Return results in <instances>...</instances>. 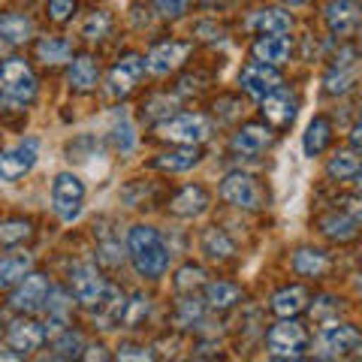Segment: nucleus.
Wrapping results in <instances>:
<instances>
[{"label": "nucleus", "instance_id": "obj_1", "mask_svg": "<svg viewBox=\"0 0 362 362\" xmlns=\"http://www.w3.org/2000/svg\"><path fill=\"white\" fill-rule=\"evenodd\" d=\"M127 257L139 278H160L169 269V251L154 226H133L127 235Z\"/></svg>", "mask_w": 362, "mask_h": 362}, {"label": "nucleus", "instance_id": "obj_2", "mask_svg": "<svg viewBox=\"0 0 362 362\" xmlns=\"http://www.w3.org/2000/svg\"><path fill=\"white\" fill-rule=\"evenodd\" d=\"M37 97V76L21 58H9L0 64V103L28 106Z\"/></svg>", "mask_w": 362, "mask_h": 362}, {"label": "nucleus", "instance_id": "obj_3", "mask_svg": "<svg viewBox=\"0 0 362 362\" xmlns=\"http://www.w3.org/2000/svg\"><path fill=\"white\" fill-rule=\"evenodd\" d=\"M85 206V185L82 178L73 173H58L52 181V209L61 221L78 218V211Z\"/></svg>", "mask_w": 362, "mask_h": 362}, {"label": "nucleus", "instance_id": "obj_4", "mask_svg": "<svg viewBox=\"0 0 362 362\" xmlns=\"http://www.w3.org/2000/svg\"><path fill=\"white\" fill-rule=\"evenodd\" d=\"M157 136L175 145H199L211 136V124L202 115H175L157 124Z\"/></svg>", "mask_w": 362, "mask_h": 362}, {"label": "nucleus", "instance_id": "obj_5", "mask_svg": "<svg viewBox=\"0 0 362 362\" xmlns=\"http://www.w3.org/2000/svg\"><path fill=\"white\" fill-rule=\"evenodd\" d=\"M266 344L275 359H299V356H305V350H308V335H305L299 323H293L290 317H284L278 326H272Z\"/></svg>", "mask_w": 362, "mask_h": 362}, {"label": "nucleus", "instance_id": "obj_6", "mask_svg": "<svg viewBox=\"0 0 362 362\" xmlns=\"http://www.w3.org/2000/svg\"><path fill=\"white\" fill-rule=\"evenodd\" d=\"M221 199H226L235 209H263V187L247 173H230L221 181Z\"/></svg>", "mask_w": 362, "mask_h": 362}, {"label": "nucleus", "instance_id": "obj_7", "mask_svg": "<svg viewBox=\"0 0 362 362\" xmlns=\"http://www.w3.org/2000/svg\"><path fill=\"white\" fill-rule=\"evenodd\" d=\"M33 163H37V142L28 139V142H18L13 148L0 151V181L13 185L21 175H28Z\"/></svg>", "mask_w": 362, "mask_h": 362}, {"label": "nucleus", "instance_id": "obj_8", "mask_svg": "<svg viewBox=\"0 0 362 362\" xmlns=\"http://www.w3.org/2000/svg\"><path fill=\"white\" fill-rule=\"evenodd\" d=\"M359 344V332L350 323H329L320 329V338H317V350L326 359L344 356Z\"/></svg>", "mask_w": 362, "mask_h": 362}, {"label": "nucleus", "instance_id": "obj_9", "mask_svg": "<svg viewBox=\"0 0 362 362\" xmlns=\"http://www.w3.org/2000/svg\"><path fill=\"white\" fill-rule=\"evenodd\" d=\"M239 85L251 97L263 100L266 94H272V90L281 88V73H278V66L263 64V61H254V64H247L245 70L239 73Z\"/></svg>", "mask_w": 362, "mask_h": 362}, {"label": "nucleus", "instance_id": "obj_10", "mask_svg": "<svg viewBox=\"0 0 362 362\" xmlns=\"http://www.w3.org/2000/svg\"><path fill=\"white\" fill-rule=\"evenodd\" d=\"M49 278L45 275H37V272H30V275L21 278L18 290L13 293V299H9V305H13L16 311H37L45 305V299H49Z\"/></svg>", "mask_w": 362, "mask_h": 362}, {"label": "nucleus", "instance_id": "obj_11", "mask_svg": "<svg viewBox=\"0 0 362 362\" xmlns=\"http://www.w3.org/2000/svg\"><path fill=\"white\" fill-rule=\"evenodd\" d=\"M145 70H148V66H145L142 54H127V58L109 73V94L112 97H127L136 88V82L145 76Z\"/></svg>", "mask_w": 362, "mask_h": 362}, {"label": "nucleus", "instance_id": "obj_12", "mask_svg": "<svg viewBox=\"0 0 362 362\" xmlns=\"http://www.w3.org/2000/svg\"><path fill=\"white\" fill-rule=\"evenodd\" d=\"M70 290L82 305H94L106 290V281L100 278V272L94 266H76L70 272Z\"/></svg>", "mask_w": 362, "mask_h": 362}, {"label": "nucleus", "instance_id": "obj_13", "mask_svg": "<svg viewBox=\"0 0 362 362\" xmlns=\"http://www.w3.org/2000/svg\"><path fill=\"white\" fill-rule=\"evenodd\" d=\"M362 21V9L356 0H332L329 6H326V25H329L332 33L338 37H347V33H354Z\"/></svg>", "mask_w": 362, "mask_h": 362}, {"label": "nucleus", "instance_id": "obj_14", "mask_svg": "<svg viewBox=\"0 0 362 362\" xmlns=\"http://www.w3.org/2000/svg\"><path fill=\"white\" fill-rule=\"evenodd\" d=\"M190 45L187 42H160L157 49H151V54L145 58V66H148V73L154 76H166L173 73L175 66H181V61L187 58Z\"/></svg>", "mask_w": 362, "mask_h": 362}, {"label": "nucleus", "instance_id": "obj_15", "mask_svg": "<svg viewBox=\"0 0 362 362\" xmlns=\"http://www.w3.org/2000/svg\"><path fill=\"white\" fill-rule=\"evenodd\" d=\"M293 54V42L284 37V33H263L257 42H254V58L272 64V66H281L287 64Z\"/></svg>", "mask_w": 362, "mask_h": 362}, {"label": "nucleus", "instance_id": "obj_16", "mask_svg": "<svg viewBox=\"0 0 362 362\" xmlns=\"http://www.w3.org/2000/svg\"><path fill=\"white\" fill-rule=\"evenodd\" d=\"M263 115L266 121H272L275 127H287L296 118V97L287 94L284 88L272 90V94L263 97Z\"/></svg>", "mask_w": 362, "mask_h": 362}, {"label": "nucleus", "instance_id": "obj_17", "mask_svg": "<svg viewBox=\"0 0 362 362\" xmlns=\"http://www.w3.org/2000/svg\"><path fill=\"white\" fill-rule=\"evenodd\" d=\"M356 78H359V61L350 52H344L341 61L326 73V94H332V97L335 94H347V90L356 85Z\"/></svg>", "mask_w": 362, "mask_h": 362}, {"label": "nucleus", "instance_id": "obj_18", "mask_svg": "<svg viewBox=\"0 0 362 362\" xmlns=\"http://www.w3.org/2000/svg\"><path fill=\"white\" fill-rule=\"evenodd\" d=\"M90 308H94V320H97L100 329H115V326L121 323V317H124V296L115 287L106 284L103 296L90 305Z\"/></svg>", "mask_w": 362, "mask_h": 362}, {"label": "nucleus", "instance_id": "obj_19", "mask_svg": "<svg viewBox=\"0 0 362 362\" xmlns=\"http://www.w3.org/2000/svg\"><path fill=\"white\" fill-rule=\"evenodd\" d=\"M173 209L178 218H197V214H202L209 209V194H206V187H199V185H187V187H181L178 194L173 197Z\"/></svg>", "mask_w": 362, "mask_h": 362}, {"label": "nucleus", "instance_id": "obj_20", "mask_svg": "<svg viewBox=\"0 0 362 362\" xmlns=\"http://www.w3.org/2000/svg\"><path fill=\"white\" fill-rule=\"evenodd\" d=\"M269 145H272V133H269V127H263V124H247V127H242L233 136V148L239 154H251V157L263 154Z\"/></svg>", "mask_w": 362, "mask_h": 362}, {"label": "nucleus", "instance_id": "obj_21", "mask_svg": "<svg viewBox=\"0 0 362 362\" xmlns=\"http://www.w3.org/2000/svg\"><path fill=\"white\" fill-rule=\"evenodd\" d=\"M199 163V151L194 145H185V148H175V151H166L160 157H154L157 169H163V173H187V169H194Z\"/></svg>", "mask_w": 362, "mask_h": 362}, {"label": "nucleus", "instance_id": "obj_22", "mask_svg": "<svg viewBox=\"0 0 362 362\" xmlns=\"http://www.w3.org/2000/svg\"><path fill=\"white\" fill-rule=\"evenodd\" d=\"M33 33V21L21 13H4L0 16V40L9 42V45H18V42H28Z\"/></svg>", "mask_w": 362, "mask_h": 362}, {"label": "nucleus", "instance_id": "obj_23", "mask_svg": "<svg viewBox=\"0 0 362 362\" xmlns=\"http://www.w3.org/2000/svg\"><path fill=\"white\" fill-rule=\"evenodd\" d=\"M305 308H308V293H305V287H284L272 299V311L278 317H296Z\"/></svg>", "mask_w": 362, "mask_h": 362}, {"label": "nucleus", "instance_id": "obj_24", "mask_svg": "<svg viewBox=\"0 0 362 362\" xmlns=\"http://www.w3.org/2000/svg\"><path fill=\"white\" fill-rule=\"evenodd\" d=\"M329 139H332V124L326 121L323 115H317L308 124L305 136H302V148H305V154H308V157H317L326 148V145H329Z\"/></svg>", "mask_w": 362, "mask_h": 362}, {"label": "nucleus", "instance_id": "obj_25", "mask_svg": "<svg viewBox=\"0 0 362 362\" xmlns=\"http://www.w3.org/2000/svg\"><path fill=\"white\" fill-rule=\"evenodd\" d=\"M30 266H33L30 254H9V257H4L0 259V290L13 287L25 275H30Z\"/></svg>", "mask_w": 362, "mask_h": 362}, {"label": "nucleus", "instance_id": "obj_26", "mask_svg": "<svg viewBox=\"0 0 362 362\" xmlns=\"http://www.w3.org/2000/svg\"><path fill=\"white\" fill-rule=\"evenodd\" d=\"M42 338H45V332L30 320H18V323L9 326V344H13L16 350H25V354L37 350L42 344Z\"/></svg>", "mask_w": 362, "mask_h": 362}, {"label": "nucleus", "instance_id": "obj_27", "mask_svg": "<svg viewBox=\"0 0 362 362\" xmlns=\"http://www.w3.org/2000/svg\"><path fill=\"white\" fill-rule=\"evenodd\" d=\"M320 226H323V233L329 235V239H335V242H350V239L356 235V230H359V223L350 218L344 209L326 214V218L320 221Z\"/></svg>", "mask_w": 362, "mask_h": 362}, {"label": "nucleus", "instance_id": "obj_28", "mask_svg": "<svg viewBox=\"0 0 362 362\" xmlns=\"http://www.w3.org/2000/svg\"><path fill=\"white\" fill-rule=\"evenodd\" d=\"M70 85L76 90H90L97 85V61L90 54H78V58L70 64Z\"/></svg>", "mask_w": 362, "mask_h": 362}, {"label": "nucleus", "instance_id": "obj_29", "mask_svg": "<svg viewBox=\"0 0 362 362\" xmlns=\"http://www.w3.org/2000/svg\"><path fill=\"white\" fill-rule=\"evenodd\" d=\"M251 28L259 33H287L293 28V18L284 13V9H259V13L251 18Z\"/></svg>", "mask_w": 362, "mask_h": 362}, {"label": "nucleus", "instance_id": "obj_30", "mask_svg": "<svg viewBox=\"0 0 362 362\" xmlns=\"http://www.w3.org/2000/svg\"><path fill=\"white\" fill-rule=\"evenodd\" d=\"M293 269L299 272V275H323L326 269H329V259H326L323 251H314V247H302V251L293 254Z\"/></svg>", "mask_w": 362, "mask_h": 362}, {"label": "nucleus", "instance_id": "obj_31", "mask_svg": "<svg viewBox=\"0 0 362 362\" xmlns=\"http://www.w3.org/2000/svg\"><path fill=\"white\" fill-rule=\"evenodd\" d=\"M37 54H40L42 64H52V66L54 64H66L73 58V45L66 40H61V37H45L37 45Z\"/></svg>", "mask_w": 362, "mask_h": 362}, {"label": "nucleus", "instance_id": "obj_32", "mask_svg": "<svg viewBox=\"0 0 362 362\" xmlns=\"http://www.w3.org/2000/svg\"><path fill=\"white\" fill-rule=\"evenodd\" d=\"M239 287L235 284H226V281H214V284H209L206 287V302L211 305V308H218V311H223V308H233L235 302H239Z\"/></svg>", "mask_w": 362, "mask_h": 362}, {"label": "nucleus", "instance_id": "obj_33", "mask_svg": "<svg viewBox=\"0 0 362 362\" xmlns=\"http://www.w3.org/2000/svg\"><path fill=\"white\" fill-rule=\"evenodd\" d=\"M25 239H30V223L21 221V218H4L0 221V245L13 247L21 245Z\"/></svg>", "mask_w": 362, "mask_h": 362}, {"label": "nucleus", "instance_id": "obj_34", "mask_svg": "<svg viewBox=\"0 0 362 362\" xmlns=\"http://www.w3.org/2000/svg\"><path fill=\"white\" fill-rule=\"evenodd\" d=\"M359 163L362 160L354 151H338L329 160V166H326V173H329L332 178H338V181H341V178H354L359 173Z\"/></svg>", "mask_w": 362, "mask_h": 362}, {"label": "nucleus", "instance_id": "obj_35", "mask_svg": "<svg viewBox=\"0 0 362 362\" xmlns=\"http://www.w3.org/2000/svg\"><path fill=\"white\" fill-rule=\"evenodd\" d=\"M202 251H206L211 259H223L233 254V242L223 235V230H218V226H211V230H206V235H202Z\"/></svg>", "mask_w": 362, "mask_h": 362}, {"label": "nucleus", "instance_id": "obj_36", "mask_svg": "<svg viewBox=\"0 0 362 362\" xmlns=\"http://www.w3.org/2000/svg\"><path fill=\"white\" fill-rule=\"evenodd\" d=\"M78 350H82V335L73 332V329H64L58 344H54V356L70 359V356H78Z\"/></svg>", "mask_w": 362, "mask_h": 362}, {"label": "nucleus", "instance_id": "obj_37", "mask_svg": "<svg viewBox=\"0 0 362 362\" xmlns=\"http://www.w3.org/2000/svg\"><path fill=\"white\" fill-rule=\"evenodd\" d=\"M145 314H148V299H145V296H133L130 302H124V317H121V320L127 326H136Z\"/></svg>", "mask_w": 362, "mask_h": 362}, {"label": "nucleus", "instance_id": "obj_38", "mask_svg": "<svg viewBox=\"0 0 362 362\" xmlns=\"http://www.w3.org/2000/svg\"><path fill=\"white\" fill-rule=\"evenodd\" d=\"M202 278H206V272H202L199 266H185L178 272V278H175V287L178 290H194L202 284Z\"/></svg>", "mask_w": 362, "mask_h": 362}, {"label": "nucleus", "instance_id": "obj_39", "mask_svg": "<svg viewBox=\"0 0 362 362\" xmlns=\"http://www.w3.org/2000/svg\"><path fill=\"white\" fill-rule=\"evenodd\" d=\"M112 133H115L112 139H115V148L118 151H130L133 148L136 136H133V124L127 118H121V124H115V130H112Z\"/></svg>", "mask_w": 362, "mask_h": 362}, {"label": "nucleus", "instance_id": "obj_40", "mask_svg": "<svg viewBox=\"0 0 362 362\" xmlns=\"http://www.w3.org/2000/svg\"><path fill=\"white\" fill-rule=\"evenodd\" d=\"M106 30H109V16L106 13H94L88 18V25H85V37L88 40H100Z\"/></svg>", "mask_w": 362, "mask_h": 362}, {"label": "nucleus", "instance_id": "obj_41", "mask_svg": "<svg viewBox=\"0 0 362 362\" xmlns=\"http://www.w3.org/2000/svg\"><path fill=\"white\" fill-rule=\"evenodd\" d=\"M154 4L163 18H178V16H185V9H187V0H154Z\"/></svg>", "mask_w": 362, "mask_h": 362}, {"label": "nucleus", "instance_id": "obj_42", "mask_svg": "<svg viewBox=\"0 0 362 362\" xmlns=\"http://www.w3.org/2000/svg\"><path fill=\"white\" fill-rule=\"evenodd\" d=\"M76 13V0H49V16L54 21H66Z\"/></svg>", "mask_w": 362, "mask_h": 362}, {"label": "nucleus", "instance_id": "obj_43", "mask_svg": "<svg viewBox=\"0 0 362 362\" xmlns=\"http://www.w3.org/2000/svg\"><path fill=\"white\" fill-rule=\"evenodd\" d=\"M199 314H202V302L199 299H187L185 305H181V323H190V320H199Z\"/></svg>", "mask_w": 362, "mask_h": 362}, {"label": "nucleus", "instance_id": "obj_44", "mask_svg": "<svg viewBox=\"0 0 362 362\" xmlns=\"http://www.w3.org/2000/svg\"><path fill=\"white\" fill-rule=\"evenodd\" d=\"M344 211H347L356 223H362V199H344Z\"/></svg>", "mask_w": 362, "mask_h": 362}, {"label": "nucleus", "instance_id": "obj_45", "mask_svg": "<svg viewBox=\"0 0 362 362\" xmlns=\"http://www.w3.org/2000/svg\"><path fill=\"white\" fill-rule=\"evenodd\" d=\"M118 356L121 359H151V354L145 347H127V350H121Z\"/></svg>", "mask_w": 362, "mask_h": 362}, {"label": "nucleus", "instance_id": "obj_46", "mask_svg": "<svg viewBox=\"0 0 362 362\" xmlns=\"http://www.w3.org/2000/svg\"><path fill=\"white\" fill-rule=\"evenodd\" d=\"M350 142H354V148L362 151V124H356V127H354V133H350Z\"/></svg>", "mask_w": 362, "mask_h": 362}, {"label": "nucleus", "instance_id": "obj_47", "mask_svg": "<svg viewBox=\"0 0 362 362\" xmlns=\"http://www.w3.org/2000/svg\"><path fill=\"white\" fill-rule=\"evenodd\" d=\"M0 359H18L16 354H0Z\"/></svg>", "mask_w": 362, "mask_h": 362}, {"label": "nucleus", "instance_id": "obj_48", "mask_svg": "<svg viewBox=\"0 0 362 362\" xmlns=\"http://www.w3.org/2000/svg\"><path fill=\"white\" fill-rule=\"evenodd\" d=\"M356 178H359V187H362V163H359V173H356Z\"/></svg>", "mask_w": 362, "mask_h": 362}, {"label": "nucleus", "instance_id": "obj_49", "mask_svg": "<svg viewBox=\"0 0 362 362\" xmlns=\"http://www.w3.org/2000/svg\"><path fill=\"white\" fill-rule=\"evenodd\" d=\"M287 4H305V0H287Z\"/></svg>", "mask_w": 362, "mask_h": 362}, {"label": "nucleus", "instance_id": "obj_50", "mask_svg": "<svg viewBox=\"0 0 362 362\" xmlns=\"http://www.w3.org/2000/svg\"><path fill=\"white\" fill-rule=\"evenodd\" d=\"M356 284H359V293H362V275H359V281H356Z\"/></svg>", "mask_w": 362, "mask_h": 362}, {"label": "nucleus", "instance_id": "obj_51", "mask_svg": "<svg viewBox=\"0 0 362 362\" xmlns=\"http://www.w3.org/2000/svg\"><path fill=\"white\" fill-rule=\"evenodd\" d=\"M359 45H362V37H359Z\"/></svg>", "mask_w": 362, "mask_h": 362}, {"label": "nucleus", "instance_id": "obj_52", "mask_svg": "<svg viewBox=\"0 0 362 362\" xmlns=\"http://www.w3.org/2000/svg\"><path fill=\"white\" fill-rule=\"evenodd\" d=\"M0 323H4V317H0Z\"/></svg>", "mask_w": 362, "mask_h": 362}, {"label": "nucleus", "instance_id": "obj_53", "mask_svg": "<svg viewBox=\"0 0 362 362\" xmlns=\"http://www.w3.org/2000/svg\"><path fill=\"white\" fill-rule=\"evenodd\" d=\"M206 4H211V0H206Z\"/></svg>", "mask_w": 362, "mask_h": 362}]
</instances>
